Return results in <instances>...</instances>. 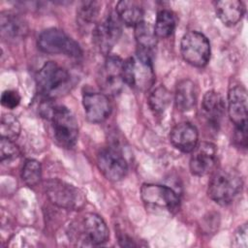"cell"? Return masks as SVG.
Returning a JSON list of instances; mask_svg holds the SVG:
<instances>
[{"instance_id":"cell-1","label":"cell","mask_w":248,"mask_h":248,"mask_svg":"<svg viewBox=\"0 0 248 248\" xmlns=\"http://www.w3.org/2000/svg\"><path fill=\"white\" fill-rule=\"evenodd\" d=\"M44 115L51 121L53 138L63 148H72L78 137V126L75 115L64 106H48L42 108Z\"/></svg>"},{"instance_id":"cell-2","label":"cell","mask_w":248,"mask_h":248,"mask_svg":"<svg viewBox=\"0 0 248 248\" xmlns=\"http://www.w3.org/2000/svg\"><path fill=\"white\" fill-rule=\"evenodd\" d=\"M72 84L69 72L53 61L44 64L37 75V88L46 99H55L65 95Z\"/></svg>"},{"instance_id":"cell-3","label":"cell","mask_w":248,"mask_h":248,"mask_svg":"<svg viewBox=\"0 0 248 248\" xmlns=\"http://www.w3.org/2000/svg\"><path fill=\"white\" fill-rule=\"evenodd\" d=\"M243 186L241 175L233 169L224 168L216 170L209 183V198L221 205L231 203L241 192Z\"/></svg>"},{"instance_id":"cell-4","label":"cell","mask_w":248,"mask_h":248,"mask_svg":"<svg viewBox=\"0 0 248 248\" xmlns=\"http://www.w3.org/2000/svg\"><path fill=\"white\" fill-rule=\"evenodd\" d=\"M70 237L84 245H101L108 241L109 233L107 224L95 213H85L76 220L69 229Z\"/></svg>"},{"instance_id":"cell-5","label":"cell","mask_w":248,"mask_h":248,"mask_svg":"<svg viewBox=\"0 0 248 248\" xmlns=\"http://www.w3.org/2000/svg\"><path fill=\"white\" fill-rule=\"evenodd\" d=\"M123 80L131 88L147 91L155 82L152 56L136 52L123 62Z\"/></svg>"},{"instance_id":"cell-6","label":"cell","mask_w":248,"mask_h":248,"mask_svg":"<svg viewBox=\"0 0 248 248\" xmlns=\"http://www.w3.org/2000/svg\"><path fill=\"white\" fill-rule=\"evenodd\" d=\"M45 192L48 200L60 208L77 210L85 203V197L78 188L58 178L46 180Z\"/></svg>"},{"instance_id":"cell-7","label":"cell","mask_w":248,"mask_h":248,"mask_svg":"<svg viewBox=\"0 0 248 248\" xmlns=\"http://www.w3.org/2000/svg\"><path fill=\"white\" fill-rule=\"evenodd\" d=\"M38 46L42 51L49 54H64L74 58L82 54L79 45L63 30L57 28L44 30L38 37Z\"/></svg>"},{"instance_id":"cell-8","label":"cell","mask_w":248,"mask_h":248,"mask_svg":"<svg viewBox=\"0 0 248 248\" xmlns=\"http://www.w3.org/2000/svg\"><path fill=\"white\" fill-rule=\"evenodd\" d=\"M180 50L183 59L192 66L203 67L210 58V45L200 32L189 31L181 39Z\"/></svg>"},{"instance_id":"cell-9","label":"cell","mask_w":248,"mask_h":248,"mask_svg":"<svg viewBox=\"0 0 248 248\" xmlns=\"http://www.w3.org/2000/svg\"><path fill=\"white\" fill-rule=\"evenodd\" d=\"M122 22L116 13L109 15L93 30V41L101 53L107 55L119 40L122 33Z\"/></svg>"},{"instance_id":"cell-10","label":"cell","mask_w":248,"mask_h":248,"mask_svg":"<svg viewBox=\"0 0 248 248\" xmlns=\"http://www.w3.org/2000/svg\"><path fill=\"white\" fill-rule=\"evenodd\" d=\"M140 196L147 207L152 209L175 210L179 205L177 194L170 187L158 184H143Z\"/></svg>"},{"instance_id":"cell-11","label":"cell","mask_w":248,"mask_h":248,"mask_svg":"<svg viewBox=\"0 0 248 248\" xmlns=\"http://www.w3.org/2000/svg\"><path fill=\"white\" fill-rule=\"evenodd\" d=\"M97 165L103 175L110 181L123 179L128 171L125 158L114 147L102 148L97 154Z\"/></svg>"},{"instance_id":"cell-12","label":"cell","mask_w":248,"mask_h":248,"mask_svg":"<svg viewBox=\"0 0 248 248\" xmlns=\"http://www.w3.org/2000/svg\"><path fill=\"white\" fill-rule=\"evenodd\" d=\"M123 60L115 55H108L102 66L98 82L106 95L117 94L124 83L123 80Z\"/></svg>"},{"instance_id":"cell-13","label":"cell","mask_w":248,"mask_h":248,"mask_svg":"<svg viewBox=\"0 0 248 248\" xmlns=\"http://www.w3.org/2000/svg\"><path fill=\"white\" fill-rule=\"evenodd\" d=\"M217 163V148L209 141L198 143L190 158V170L194 175L203 176L212 172Z\"/></svg>"},{"instance_id":"cell-14","label":"cell","mask_w":248,"mask_h":248,"mask_svg":"<svg viewBox=\"0 0 248 248\" xmlns=\"http://www.w3.org/2000/svg\"><path fill=\"white\" fill-rule=\"evenodd\" d=\"M85 116L92 123L105 121L111 111L108 95L101 92H85L82 96Z\"/></svg>"},{"instance_id":"cell-15","label":"cell","mask_w":248,"mask_h":248,"mask_svg":"<svg viewBox=\"0 0 248 248\" xmlns=\"http://www.w3.org/2000/svg\"><path fill=\"white\" fill-rule=\"evenodd\" d=\"M247 102L248 96L245 87L235 85L228 94V112L235 128L247 127Z\"/></svg>"},{"instance_id":"cell-16","label":"cell","mask_w":248,"mask_h":248,"mask_svg":"<svg viewBox=\"0 0 248 248\" xmlns=\"http://www.w3.org/2000/svg\"><path fill=\"white\" fill-rule=\"evenodd\" d=\"M170 142L178 150L189 153L198 144L199 132L190 122H180L173 126L170 134Z\"/></svg>"},{"instance_id":"cell-17","label":"cell","mask_w":248,"mask_h":248,"mask_svg":"<svg viewBox=\"0 0 248 248\" xmlns=\"http://www.w3.org/2000/svg\"><path fill=\"white\" fill-rule=\"evenodd\" d=\"M201 108L207 123L213 128H218L226 109L222 95L214 90L207 91L203 95Z\"/></svg>"},{"instance_id":"cell-18","label":"cell","mask_w":248,"mask_h":248,"mask_svg":"<svg viewBox=\"0 0 248 248\" xmlns=\"http://www.w3.org/2000/svg\"><path fill=\"white\" fill-rule=\"evenodd\" d=\"M0 26L1 35L7 41L16 42L21 40L28 32V26L25 20L18 15L11 12L1 13Z\"/></svg>"},{"instance_id":"cell-19","label":"cell","mask_w":248,"mask_h":248,"mask_svg":"<svg viewBox=\"0 0 248 248\" xmlns=\"http://www.w3.org/2000/svg\"><path fill=\"white\" fill-rule=\"evenodd\" d=\"M198 101V89L196 84L188 78L180 80L175 87V107L180 111L191 110Z\"/></svg>"},{"instance_id":"cell-20","label":"cell","mask_w":248,"mask_h":248,"mask_svg":"<svg viewBox=\"0 0 248 248\" xmlns=\"http://www.w3.org/2000/svg\"><path fill=\"white\" fill-rule=\"evenodd\" d=\"M215 11L220 20L228 26L238 23L244 15V6L238 0H223L215 3Z\"/></svg>"},{"instance_id":"cell-21","label":"cell","mask_w":248,"mask_h":248,"mask_svg":"<svg viewBox=\"0 0 248 248\" xmlns=\"http://www.w3.org/2000/svg\"><path fill=\"white\" fill-rule=\"evenodd\" d=\"M115 13L120 21L127 26H137L143 21V10L139 2L119 1L116 5Z\"/></svg>"},{"instance_id":"cell-22","label":"cell","mask_w":248,"mask_h":248,"mask_svg":"<svg viewBox=\"0 0 248 248\" xmlns=\"http://www.w3.org/2000/svg\"><path fill=\"white\" fill-rule=\"evenodd\" d=\"M135 37L138 45V52L152 56L153 49L157 44V37L154 28L145 21H141L135 26Z\"/></svg>"},{"instance_id":"cell-23","label":"cell","mask_w":248,"mask_h":248,"mask_svg":"<svg viewBox=\"0 0 248 248\" xmlns=\"http://www.w3.org/2000/svg\"><path fill=\"white\" fill-rule=\"evenodd\" d=\"M100 3L97 1H84L77 10V20L80 27L88 28L94 24L100 13Z\"/></svg>"},{"instance_id":"cell-24","label":"cell","mask_w":248,"mask_h":248,"mask_svg":"<svg viewBox=\"0 0 248 248\" xmlns=\"http://www.w3.org/2000/svg\"><path fill=\"white\" fill-rule=\"evenodd\" d=\"M176 25L174 15L169 10H162L157 14L156 21L154 25V33L157 38H168L170 37Z\"/></svg>"},{"instance_id":"cell-25","label":"cell","mask_w":248,"mask_h":248,"mask_svg":"<svg viewBox=\"0 0 248 248\" xmlns=\"http://www.w3.org/2000/svg\"><path fill=\"white\" fill-rule=\"evenodd\" d=\"M171 101L170 92L163 85L156 87L148 97V105L156 114H162Z\"/></svg>"},{"instance_id":"cell-26","label":"cell","mask_w":248,"mask_h":248,"mask_svg":"<svg viewBox=\"0 0 248 248\" xmlns=\"http://www.w3.org/2000/svg\"><path fill=\"white\" fill-rule=\"evenodd\" d=\"M21 178L27 186H37L42 178L41 163L35 159H27L21 170Z\"/></svg>"},{"instance_id":"cell-27","label":"cell","mask_w":248,"mask_h":248,"mask_svg":"<svg viewBox=\"0 0 248 248\" xmlns=\"http://www.w3.org/2000/svg\"><path fill=\"white\" fill-rule=\"evenodd\" d=\"M1 138L15 140L20 134V123L12 113L3 114L0 123Z\"/></svg>"},{"instance_id":"cell-28","label":"cell","mask_w":248,"mask_h":248,"mask_svg":"<svg viewBox=\"0 0 248 248\" xmlns=\"http://www.w3.org/2000/svg\"><path fill=\"white\" fill-rule=\"evenodd\" d=\"M19 155V149L14 142V140L1 138L0 142V157L1 161L4 162L5 160H13L16 159Z\"/></svg>"},{"instance_id":"cell-29","label":"cell","mask_w":248,"mask_h":248,"mask_svg":"<svg viewBox=\"0 0 248 248\" xmlns=\"http://www.w3.org/2000/svg\"><path fill=\"white\" fill-rule=\"evenodd\" d=\"M20 103V96L15 90H6L1 95V104L7 108H15Z\"/></svg>"},{"instance_id":"cell-30","label":"cell","mask_w":248,"mask_h":248,"mask_svg":"<svg viewBox=\"0 0 248 248\" xmlns=\"http://www.w3.org/2000/svg\"><path fill=\"white\" fill-rule=\"evenodd\" d=\"M247 225L240 226L234 232L232 245L234 247H247Z\"/></svg>"},{"instance_id":"cell-31","label":"cell","mask_w":248,"mask_h":248,"mask_svg":"<svg viewBox=\"0 0 248 248\" xmlns=\"http://www.w3.org/2000/svg\"><path fill=\"white\" fill-rule=\"evenodd\" d=\"M233 140L237 146L246 148V146H247V127L235 128V131L233 134Z\"/></svg>"}]
</instances>
